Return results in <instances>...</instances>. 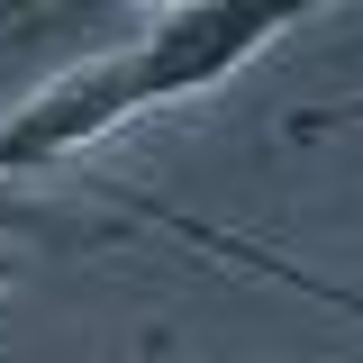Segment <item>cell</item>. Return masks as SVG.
<instances>
[{"mask_svg":"<svg viewBox=\"0 0 363 363\" xmlns=\"http://www.w3.org/2000/svg\"><path fill=\"white\" fill-rule=\"evenodd\" d=\"M318 0H173L155 18H136L118 45H100L82 64H64L37 100H18L0 118V182L45 173V164H73L82 145L136 128L173 100H200L218 91L227 73H245L255 55L309 28Z\"/></svg>","mask_w":363,"mask_h":363,"instance_id":"6da1fadb","label":"cell"},{"mask_svg":"<svg viewBox=\"0 0 363 363\" xmlns=\"http://www.w3.org/2000/svg\"><path fill=\"white\" fill-rule=\"evenodd\" d=\"M155 363H182V354H173V345H155Z\"/></svg>","mask_w":363,"mask_h":363,"instance_id":"7a4b0ae2","label":"cell"}]
</instances>
